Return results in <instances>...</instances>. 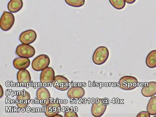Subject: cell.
I'll return each mask as SVG.
<instances>
[{
    "instance_id": "6da1fadb",
    "label": "cell",
    "mask_w": 156,
    "mask_h": 117,
    "mask_svg": "<svg viewBox=\"0 0 156 117\" xmlns=\"http://www.w3.org/2000/svg\"><path fill=\"white\" fill-rule=\"evenodd\" d=\"M109 52L105 46H100L97 48L93 54L92 60L95 64L101 65L106 62L109 57Z\"/></svg>"
},
{
    "instance_id": "7a4b0ae2",
    "label": "cell",
    "mask_w": 156,
    "mask_h": 117,
    "mask_svg": "<svg viewBox=\"0 0 156 117\" xmlns=\"http://www.w3.org/2000/svg\"><path fill=\"white\" fill-rule=\"evenodd\" d=\"M50 63V59L48 56L42 54L37 56L33 60L32 67L35 71H41L48 67Z\"/></svg>"
},
{
    "instance_id": "3957f363",
    "label": "cell",
    "mask_w": 156,
    "mask_h": 117,
    "mask_svg": "<svg viewBox=\"0 0 156 117\" xmlns=\"http://www.w3.org/2000/svg\"><path fill=\"white\" fill-rule=\"evenodd\" d=\"M119 83L122 90H131L137 87L138 81L136 78L133 76H125L120 78Z\"/></svg>"
},
{
    "instance_id": "277c9868",
    "label": "cell",
    "mask_w": 156,
    "mask_h": 117,
    "mask_svg": "<svg viewBox=\"0 0 156 117\" xmlns=\"http://www.w3.org/2000/svg\"><path fill=\"white\" fill-rule=\"evenodd\" d=\"M15 17L11 13L4 11L0 20V27L4 31H9L14 24Z\"/></svg>"
},
{
    "instance_id": "5b68a950",
    "label": "cell",
    "mask_w": 156,
    "mask_h": 117,
    "mask_svg": "<svg viewBox=\"0 0 156 117\" xmlns=\"http://www.w3.org/2000/svg\"><path fill=\"white\" fill-rule=\"evenodd\" d=\"M36 51L34 48L29 45L21 44L16 48V53L19 57L31 58L33 57Z\"/></svg>"
},
{
    "instance_id": "8992f818",
    "label": "cell",
    "mask_w": 156,
    "mask_h": 117,
    "mask_svg": "<svg viewBox=\"0 0 156 117\" xmlns=\"http://www.w3.org/2000/svg\"><path fill=\"white\" fill-rule=\"evenodd\" d=\"M37 97L40 104L47 106L51 102V96L49 91L46 88L41 87L38 89L36 92Z\"/></svg>"
},
{
    "instance_id": "52a82bcc",
    "label": "cell",
    "mask_w": 156,
    "mask_h": 117,
    "mask_svg": "<svg viewBox=\"0 0 156 117\" xmlns=\"http://www.w3.org/2000/svg\"><path fill=\"white\" fill-rule=\"evenodd\" d=\"M52 83L54 87L60 91L67 90L69 87V80L66 78L62 75L55 76Z\"/></svg>"
},
{
    "instance_id": "ba28073f",
    "label": "cell",
    "mask_w": 156,
    "mask_h": 117,
    "mask_svg": "<svg viewBox=\"0 0 156 117\" xmlns=\"http://www.w3.org/2000/svg\"><path fill=\"white\" fill-rule=\"evenodd\" d=\"M103 99L96 98L95 102L93 104L91 108V113L94 117L101 116L106 110L107 105L103 103Z\"/></svg>"
},
{
    "instance_id": "9c48e42d",
    "label": "cell",
    "mask_w": 156,
    "mask_h": 117,
    "mask_svg": "<svg viewBox=\"0 0 156 117\" xmlns=\"http://www.w3.org/2000/svg\"><path fill=\"white\" fill-rule=\"evenodd\" d=\"M37 34L34 30H29L22 32L20 35L19 40L22 44L29 45L36 40Z\"/></svg>"
},
{
    "instance_id": "30bf717a",
    "label": "cell",
    "mask_w": 156,
    "mask_h": 117,
    "mask_svg": "<svg viewBox=\"0 0 156 117\" xmlns=\"http://www.w3.org/2000/svg\"><path fill=\"white\" fill-rule=\"evenodd\" d=\"M61 105L58 101L52 100L46 106L45 114L48 117H54L60 112Z\"/></svg>"
},
{
    "instance_id": "8fae6325",
    "label": "cell",
    "mask_w": 156,
    "mask_h": 117,
    "mask_svg": "<svg viewBox=\"0 0 156 117\" xmlns=\"http://www.w3.org/2000/svg\"><path fill=\"white\" fill-rule=\"evenodd\" d=\"M30 100V95L28 92L24 90L20 91L16 97L17 106L20 108H26L29 105Z\"/></svg>"
},
{
    "instance_id": "7c38bea8",
    "label": "cell",
    "mask_w": 156,
    "mask_h": 117,
    "mask_svg": "<svg viewBox=\"0 0 156 117\" xmlns=\"http://www.w3.org/2000/svg\"><path fill=\"white\" fill-rule=\"evenodd\" d=\"M55 71L51 67H47L42 70L40 75V81L42 83H52L55 77Z\"/></svg>"
},
{
    "instance_id": "4fadbf2b",
    "label": "cell",
    "mask_w": 156,
    "mask_h": 117,
    "mask_svg": "<svg viewBox=\"0 0 156 117\" xmlns=\"http://www.w3.org/2000/svg\"><path fill=\"white\" fill-rule=\"evenodd\" d=\"M141 93L146 97H151L156 95V82L152 81L146 84L142 89Z\"/></svg>"
},
{
    "instance_id": "5bb4252c",
    "label": "cell",
    "mask_w": 156,
    "mask_h": 117,
    "mask_svg": "<svg viewBox=\"0 0 156 117\" xmlns=\"http://www.w3.org/2000/svg\"><path fill=\"white\" fill-rule=\"evenodd\" d=\"M85 93V91L83 88L80 86H75L69 89L67 95L69 99H80L82 98Z\"/></svg>"
},
{
    "instance_id": "9a60e30c",
    "label": "cell",
    "mask_w": 156,
    "mask_h": 117,
    "mask_svg": "<svg viewBox=\"0 0 156 117\" xmlns=\"http://www.w3.org/2000/svg\"><path fill=\"white\" fill-rule=\"evenodd\" d=\"M30 64V60L27 58L17 57L13 61L14 67L20 70L26 69L29 67Z\"/></svg>"
},
{
    "instance_id": "2e32d148",
    "label": "cell",
    "mask_w": 156,
    "mask_h": 117,
    "mask_svg": "<svg viewBox=\"0 0 156 117\" xmlns=\"http://www.w3.org/2000/svg\"><path fill=\"white\" fill-rule=\"evenodd\" d=\"M23 5L22 0H11L9 2L7 8L9 12L16 13L21 9Z\"/></svg>"
},
{
    "instance_id": "e0dca14e",
    "label": "cell",
    "mask_w": 156,
    "mask_h": 117,
    "mask_svg": "<svg viewBox=\"0 0 156 117\" xmlns=\"http://www.w3.org/2000/svg\"><path fill=\"white\" fill-rule=\"evenodd\" d=\"M17 81L19 83H30L31 78L28 71L26 69L20 70L17 75Z\"/></svg>"
},
{
    "instance_id": "ac0fdd59",
    "label": "cell",
    "mask_w": 156,
    "mask_h": 117,
    "mask_svg": "<svg viewBox=\"0 0 156 117\" xmlns=\"http://www.w3.org/2000/svg\"><path fill=\"white\" fill-rule=\"evenodd\" d=\"M145 62L147 67L150 68L156 67V50L149 53L147 56Z\"/></svg>"
},
{
    "instance_id": "d6986e66",
    "label": "cell",
    "mask_w": 156,
    "mask_h": 117,
    "mask_svg": "<svg viewBox=\"0 0 156 117\" xmlns=\"http://www.w3.org/2000/svg\"><path fill=\"white\" fill-rule=\"evenodd\" d=\"M147 111L151 115H156V96L152 97L150 99L147 104Z\"/></svg>"
},
{
    "instance_id": "ffe728a7",
    "label": "cell",
    "mask_w": 156,
    "mask_h": 117,
    "mask_svg": "<svg viewBox=\"0 0 156 117\" xmlns=\"http://www.w3.org/2000/svg\"><path fill=\"white\" fill-rule=\"evenodd\" d=\"M109 1L114 8L118 10L123 9L126 5L125 0H109Z\"/></svg>"
},
{
    "instance_id": "44dd1931",
    "label": "cell",
    "mask_w": 156,
    "mask_h": 117,
    "mask_svg": "<svg viewBox=\"0 0 156 117\" xmlns=\"http://www.w3.org/2000/svg\"><path fill=\"white\" fill-rule=\"evenodd\" d=\"M69 5L74 7H80L84 5L85 0H65Z\"/></svg>"
},
{
    "instance_id": "7402d4cb",
    "label": "cell",
    "mask_w": 156,
    "mask_h": 117,
    "mask_svg": "<svg viewBox=\"0 0 156 117\" xmlns=\"http://www.w3.org/2000/svg\"><path fill=\"white\" fill-rule=\"evenodd\" d=\"M65 116L67 117H78V115L72 109H70L68 112H66L65 114Z\"/></svg>"
},
{
    "instance_id": "603a6c76",
    "label": "cell",
    "mask_w": 156,
    "mask_h": 117,
    "mask_svg": "<svg viewBox=\"0 0 156 117\" xmlns=\"http://www.w3.org/2000/svg\"><path fill=\"white\" fill-rule=\"evenodd\" d=\"M150 114L146 111H142L138 114L137 117H150Z\"/></svg>"
},
{
    "instance_id": "cb8c5ba5",
    "label": "cell",
    "mask_w": 156,
    "mask_h": 117,
    "mask_svg": "<svg viewBox=\"0 0 156 117\" xmlns=\"http://www.w3.org/2000/svg\"><path fill=\"white\" fill-rule=\"evenodd\" d=\"M136 0H125L126 2L128 4H132L134 3Z\"/></svg>"
},
{
    "instance_id": "d4e9b609",
    "label": "cell",
    "mask_w": 156,
    "mask_h": 117,
    "mask_svg": "<svg viewBox=\"0 0 156 117\" xmlns=\"http://www.w3.org/2000/svg\"><path fill=\"white\" fill-rule=\"evenodd\" d=\"M0 92H1V93H0V95H1L0 97L1 98L3 95L4 91L3 89H2V86L1 85H0Z\"/></svg>"
},
{
    "instance_id": "484cf974",
    "label": "cell",
    "mask_w": 156,
    "mask_h": 117,
    "mask_svg": "<svg viewBox=\"0 0 156 117\" xmlns=\"http://www.w3.org/2000/svg\"><path fill=\"white\" fill-rule=\"evenodd\" d=\"M58 116L62 117V115H58V114H57V115H55L54 117H58Z\"/></svg>"
},
{
    "instance_id": "4316f807",
    "label": "cell",
    "mask_w": 156,
    "mask_h": 117,
    "mask_svg": "<svg viewBox=\"0 0 156 117\" xmlns=\"http://www.w3.org/2000/svg\"><path fill=\"white\" fill-rule=\"evenodd\" d=\"M155 117H156V115H155Z\"/></svg>"
}]
</instances>
